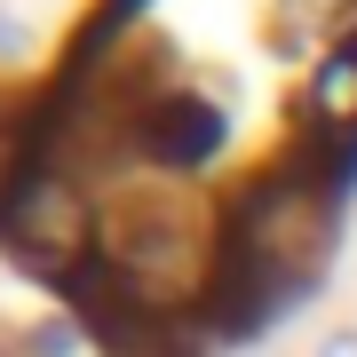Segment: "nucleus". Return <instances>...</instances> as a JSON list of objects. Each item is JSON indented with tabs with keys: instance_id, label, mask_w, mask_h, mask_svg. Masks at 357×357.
<instances>
[{
	"instance_id": "1",
	"label": "nucleus",
	"mask_w": 357,
	"mask_h": 357,
	"mask_svg": "<svg viewBox=\"0 0 357 357\" xmlns=\"http://www.w3.org/2000/svg\"><path fill=\"white\" fill-rule=\"evenodd\" d=\"M96 215H103V199L72 175V167L32 159L24 183L8 191V206H0V246L24 270L72 286L79 270H96Z\"/></svg>"
},
{
	"instance_id": "2",
	"label": "nucleus",
	"mask_w": 357,
	"mask_h": 357,
	"mask_svg": "<svg viewBox=\"0 0 357 357\" xmlns=\"http://www.w3.org/2000/svg\"><path fill=\"white\" fill-rule=\"evenodd\" d=\"M302 119H310V135H318L326 151L357 143V40L310 64V88H302Z\"/></svg>"
},
{
	"instance_id": "3",
	"label": "nucleus",
	"mask_w": 357,
	"mask_h": 357,
	"mask_svg": "<svg viewBox=\"0 0 357 357\" xmlns=\"http://www.w3.org/2000/svg\"><path fill=\"white\" fill-rule=\"evenodd\" d=\"M270 40L318 64L357 40V0H270Z\"/></svg>"
},
{
	"instance_id": "4",
	"label": "nucleus",
	"mask_w": 357,
	"mask_h": 357,
	"mask_svg": "<svg viewBox=\"0 0 357 357\" xmlns=\"http://www.w3.org/2000/svg\"><path fill=\"white\" fill-rule=\"evenodd\" d=\"M79 349H88V326L72 310H48V318L24 326V357H79Z\"/></svg>"
},
{
	"instance_id": "5",
	"label": "nucleus",
	"mask_w": 357,
	"mask_h": 357,
	"mask_svg": "<svg viewBox=\"0 0 357 357\" xmlns=\"http://www.w3.org/2000/svg\"><path fill=\"white\" fill-rule=\"evenodd\" d=\"M318 357H357V326H342V333H326V342H318Z\"/></svg>"
},
{
	"instance_id": "6",
	"label": "nucleus",
	"mask_w": 357,
	"mask_h": 357,
	"mask_svg": "<svg viewBox=\"0 0 357 357\" xmlns=\"http://www.w3.org/2000/svg\"><path fill=\"white\" fill-rule=\"evenodd\" d=\"M16 48H24V24H16L8 8H0V56H16Z\"/></svg>"
}]
</instances>
